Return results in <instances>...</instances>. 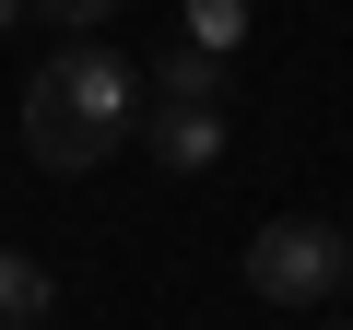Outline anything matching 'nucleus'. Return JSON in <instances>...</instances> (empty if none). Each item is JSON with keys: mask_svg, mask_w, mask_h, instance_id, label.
I'll return each instance as SVG.
<instances>
[{"mask_svg": "<svg viewBox=\"0 0 353 330\" xmlns=\"http://www.w3.org/2000/svg\"><path fill=\"white\" fill-rule=\"evenodd\" d=\"M236 36H248V0H189V48H212V59H224Z\"/></svg>", "mask_w": 353, "mask_h": 330, "instance_id": "39448f33", "label": "nucleus"}, {"mask_svg": "<svg viewBox=\"0 0 353 330\" xmlns=\"http://www.w3.org/2000/svg\"><path fill=\"white\" fill-rule=\"evenodd\" d=\"M12 12H24V0H0V24H12Z\"/></svg>", "mask_w": 353, "mask_h": 330, "instance_id": "6e6552de", "label": "nucleus"}, {"mask_svg": "<svg viewBox=\"0 0 353 330\" xmlns=\"http://www.w3.org/2000/svg\"><path fill=\"white\" fill-rule=\"evenodd\" d=\"M248 295H271V307H318V295H341V236L306 224V213L259 224V236H248Z\"/></svg>", "mask_w": 353, "mask_h": 330, "instance_id": "7ed1b4c3", "label": "nucleus"}, {"mask_svg": "<svg viewBox=\"0 0 353 330\" xmlns=\"http://www.w3.org/2000/svg\"><path fill=\"white\" fill-rule=\"evenodd\" d=\"M24 12H48V24H71V48H83V36H94V24L118 12V0H24Z\"/></svg>", "mask_w": 353, "mask_h": 330, "instance_id": "423d86ee", "label": "nucleus"}, {"mask_svg": "<svg viewBox=\"0 0 353 330\" xmlns=\"http://www.w3.org/2000/svg\"><path fill=\"white\" fill-rule=\"evenodd\" d=\"M59 307V283H48V260H24V248H0V330H36Z\"/></svg>", "mask_w": 353, "mask_h": 330, "instance_id": "20e7f679", "label": "nucleus"}, {"mask_svg": "<svg viewBox=\"0 0 353 330\" xmlns=\"http://www.w3.org/2000/svg\"><path fill=\"white\" fill-rule=\"evenodd\" d=\"M341 283H353V236H341Z\"/></svg>", "mask_w": 353, "mask_h": 330, "instance_id": "0eeeda50", "label": "nucleus"}, {"mask_svg": "<svg viewBox=\"0 0 353 330\" xmlns=\"http://www.w3.org/2000/svg\"><path fill=\"white\" fill-rule=\"evenodd\" d=\"M130 130H141V71H118L94 36L59 48V59L24 83V153L48 165V177H94Z\"/></svg>", "mask_w": 353, "mask_h": 330, "instance_id": "f257e3e1", "label": "nucleus"}, {"mask_svg": "<svg viewBox=\"0 0 353 330\" xmlns=\"http://www.w3.org/2000/svg\"><path fill=\"white\" fill-rule=\"evenodd\" d=\"M224 59L212 48H189V36H176V59L141 83V142L176 165V177H201V165H224Z\"/></svg>", "mask_w": 353, "mask_h": 330, "instance_id": "f03ea898", "label": "nucleus"}]
</instances>
